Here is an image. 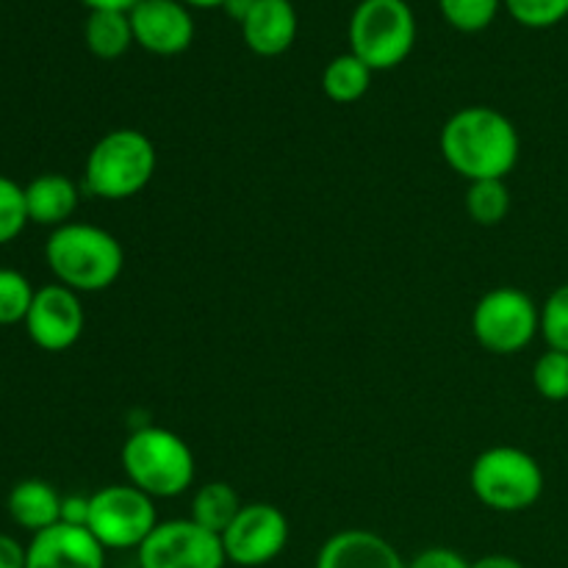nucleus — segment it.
I'll return each instance as SVG.
<instances>
[{"label": "nucleus", "instance_id": "f257e3e1", "mask_svg": "<svg viewBox=\"0 0 568 568\" xmlns=\"http://www.w3.org/2000/svg\"><path fill=\"white\" fill-rule=\"evenodd\" d=\"M519 133L497 109L469 105L455 111L442 131V153L466 181H505L519 161Z\"/></svg>", "mask_w": 568, "mask_h": 568}, {"label": "nucleus", "instance_id": "f03ea898", "mask_svg": "<svg viewBox=\"0 0 568 568\" xmlns=\"http://www.w3.org/2000/svg\"><path fill=\"white\" fill-rule=\"evenodd\" d=\"M44 258L61 286L72 292H105L120 277L125 253L109 231L81 222H67L50 233Z\"/></svg>", "mask_w": 568, "mask_h": 568}, {"label": "nucleus", "instance_id": "7ed1b4c3", "mask_svg": "<svg viewBox=\"0 0 568 568\" xmlns=\"http://www.w3.org/2000/svg\"><path fill=\"white\" fill-rule=\"evenodd\" d=\"M155 175V144L133 128L105 133L83 166V189L100 200H128Z\"/></svg>", "mask_w": 568, "mask_h": 568}, {"label": "nucleus", "instance_id": "20e7f679", "mask_svg": "<svg viewBox=\"0 0 568 568\" xmlns=\"http://www.w3.org/2000/svg\"><path fill=\"white\" fill-rule=\"evenodd\" d=\"M122 469L139 491L166 499L192 486L194 455L178 433L166 427H142L122 447Z\"/></svg>", "mask_w": 568, "mask_h": 568}, {"label": "nucleus", "instance_id": "39448f33", "mask_svg": "<svg viewBox=\"0 0 568 568\" xmlns=\"http://www.w3.org/2000/svg\"><path fill=\"white\" fill-rule=\"evenodd\" d=\"M416 44V17L405 0H361L349 17V53L372 72L394 70Z\"/></svg>", "mask_w": 568, "mask_h": 568}, {"label": "nucleus", "instance_id": "423d86ee", "mask_svg": "<svg viewBox=\"0 0 568 568\" xmlns=\"http://www.w3.org/2000/svg\"><path fill=\"white\" fill-rule=\"evenodd\" d=\"M471 491L486 508L521 514L541 499V464L519 447H491L471 464Z\"/></svg>", "mask_w": 568, "mask_h": 568}, {"label": "nucleus", "instance_id": "0eeeda50", "mask_svg": "<svg viewBox=\"0 0 568 568\" xmlns=\"http://www.w3.org/2000/svg\"><path fill=\"white\" fill-rule=\"evenodd\" d=\"M155 527L153 497L136 486H105L89 497L87 530L103 549H139Z\"/></svg>", "mask_w": 568, "mask_h": 568}, {"label": "nucleus", "instance_id": "6e6552de", "mask_svg": "<svg viewBox=\"0 0 568 568\" xmlns=\"http://www.w3.org/2000/svg\"><path fill=\"white\" fill-rule=\"evenodd\" d=\"M471 331L488 353L514 355L521 353L541 331V311L536 308L530 294L519 288H494L475 305Z\"/></svg>", "mask_w": 568, "mask_h": 568}, {"label": "nucleus", "instance_id": "1a4fd4ad", "mask_svg": "<svg viewBox=\"0 0 568 568\" xmlns=\"http://www.w3.org/2000/svg\"><path fill=\"white\" fill-rule=\"evenodd\" d=\"M222 538L192 519L159 521L139 547V568H225Z\"/></svg>", "mask_w": 568, "mask_h": 568}, {"label": "nucleus", "instance_id": "9d476101", "mask_svg": "<svg viewBox=\"0 0 568 568\" xmlns=\"http://www.w3.org/2000/svg\"><path fill=\"white\" fill-rule=\"evenodd\" d=\"M288 544V519L266 503L244 505L233 525L222 532L227 564L258 568L272 564Z\"/></svg>", "mask_w": 568, "mask_h": 568}, {"label": "nucleus", "instance_id": "9b49d317", "mask_svg": "<svg viewBox=\"0 0 568 568\" xmlns=\"http://www.w3.org/2000/svg\"><path fill=\"white\" fill-rule=\"evenodd\" d=\"M83 305L78 292L67 286H42L33 294L31 311L26 316V331L31 342L44 353H64L83 333Z\"/></svg>", "mask_w": 568, "mask_h": 568}, {"label": "nucleus", "instance_id": "f8f14e48", "mask_svg": "<svg viewBox=\"0 0 568 568\" xmlns=\"http://www.w3.org/2000/svg\"><path fill=\"white\" fill-rule=\"evenodd\" d=\"M128 14L133 42L148 53L178 55L192 44L194 20L181 0H139Z\"/></svg>", "mask_w": 568, "mask_h": 568}, {"label": "nucleus", "instance_id": "ddd939ff", "mask_svg": "<svg viewBox=\"0 0 568 568\" xmlns=\"http://www.w3.org/2000/svg\"><path fill=\"white\" fill-rule=\"evenodd\" d=\"M26 549V568H105L103 544L87 527L64 521L37 532Z\"/></svg>", "mask_w": 568, "mask_h": 568}, {"label": "nucleus", "instance_id": "4468645a", "mask_svg": "<svg viewBox=\"0 0 568 568\" xmlns=\"http://www.w3.org/2000/svg\"><path fill=\"white\" fill-rule=\"evenodd\" d=\"M316 568H408L386 538L369 530H342L322 544Z\"/></svg>", "mask_w": 568, "mask_h": 568}, {"label": "nucleus", "instance_id": "2eb2a0df", "mask_svg": "<svg viewBox=\"0 0 568 568\" xmlns=\"http://www.w3.org/2000/svg\"><path fill=\"white\" fill-rule=\"evenodd\" d=\"M242 37L255 55L275 59L286 53L297 37V11L292 0H255L253 11L242 22Z\"/></svg>", "mask_w": 568, "mask_h": 568}, {"label": "nucleus", "instance_id": "dca6fc26", "mask_svg": "<svg viewBox=\"0 0 568 568\" xmlns=\"http://www.w3.org/2000/svg\"><path fill=\"white\" fill-rule=\"evenodd\" d=\"M26 209L28 222L33 225L61 227L67 225L78 209V189L75 183L59 172H44V175L33 178L26 186Z\"/></svg>", "mask_w": 568, "mask_h": 568}, {"label": "nucleus", "instance_id": "f3484780", "mask_svg": "<svg viewBox=\"0 0 568 568\" xmlns=\"http://www.w3.org/2000/svg\"><path fill=\"white\" fill-rule=\"evenodd\" d=\"M6 510L17 527L37 536V532L61 521V497L50 483L31 477V480H20L11 488Z\"/></svg>", "mask_w": 568, "mask_h": 568}, {"label": "nucleus", "instance_id": "a211bd4d", "mask_svg": "<svg viewBox=\"0 0 568 568\" xmlns=\"http://www.w3.org/2000/svg\"><path fill=\"white\" fill-rule=\"evenodd\" d=\"M83 39L98 59H120L133 42L131 14L128 11H92L83 26Z\"/></svg>", "mask_w": 568, "mask_h": 568}, {"label": "nucleus", "instance_id": "6ab92c4d", "mask_svg": "<svg viewBox=\"0 0 568 568\" xmlns=\"http://www.w3.org/2000/svg\"><path fill=\"white\" fill-rule=\"evenodd\" d=\"M242 508L236 488L227 483H205L192 499V521L222 538V532L233 525Z\"/></svg>", "mask_w": 568, "mask_h": 568}, {"label": "nucleus", "instance_id": "aec40b11", "mask_svg": "<svg viewBox=\"0 0 568 568\" xmlns=\"http://www.w3.org/2000/svg\"><path fill=\"white\" fill-rule=\"evenodd\" d=\"M372 70L355 53L336 55L322 72V92L333 103H355L369 92Z\"/></svg>", "mask_w": 568, "mask_h": 568}, {"label": "nucleus", "instance_id": "412c9836", "mask_svg": "<svg viewBox=\"0 0 568 568\" xmlns=\"http://www.w3.org/2000/svg\"><path fill=\"white\" fill-rule=\"evenodd\" d=\"M466 211L477 225H499L510 211V189L505 181H475L466 192Z\"/></svg>", "mask_w": 568, "mask_h": 568}, {"label": "nucleus", "instance_id": "4be33fe9", "mask_svg": "<svg viewBox=\"0 0 568 568\" xmlns=\"http://www.w3.org/2000/svg\"><path fill=\"white\" fill-rule=\"evenodd\" d=\"M499 3L503 0H438L444 20L464 33H477L491 26Z\"/></svg>", "mask_w": 568, "mask_h": 568}, {"label": "nucleus", "instance_id": "5701e85b", "mask_svg": "<svg viewBox=\"0 0 568 568\" xmlns=\"http://www.w3.org/2000/svg\"><path fill=\"white\" fill-rule=\"evenodd\" d=\"M33 288L17 270H0V325L26 322L33 303Z\"/></svg>", "mask_w": 568, "mask_h": 568}, {"label": "nucleus", "instance_id": "b1692460", "mask_svg": "<svg viewBox=\"0 0 568 568\" xmlns=\"http://www.w3.org/2000/svg\"><path fill=\"white\" fill-rule=\"evenodd\" d=\"M532 383L536 392L549 403H566L568 399V353L549 349L532 366Z\"/></svg>", "mask_w": 568, "mask_h": 568}, {"label": "nucleus", "instance_id": "393cba45", "mask_svg": "<svg viewBox=\"0 0 568 568\" xmlns=\"http://www.w3.org/2000/svg\"><path fill=\"white\" fill-rule=\"evenodd\" d=\"M28 209L26 189L11 178L0 175V244H9L26 231Z\"/></svg>", "mask_w": 568, "mask_h": 568}, {"label": "nucleus", "instance_id": "a878e982", "mask_svg": "<svg viewBox=\"0 0 568 568\" xmlns=\"http://www.w3.org/2000/svg\"><path fill=\"white\" fill-rule=\"evenodd\" d=\"M541 336L549 349L568 353V283L555 288L541 308Z\"/></svg>", "mask_w": 568, "mask_h": 568}, {"label": "nucleus", "instance_id": "bb28decb", "mask_svg": "<svg viewBox=\"0 0 568 568\" xmlns=\"http://www.w3.org/2000/svg\"><path fill=\"white\" fill-rule=\"evenodd\" d=\"M505 6L525 28H552L568 17V0H505Z\"/></svg>", "mask_w": 568, "mask_h": 568}, {"label": "nucleus", "instance_id": "cd10ccee", "mask_svg": "<svg viewBox=\"0 0 568 568\" xmlns=\"http://www.w3.org/2000/svg\"><path fill=\"white\" fill-rule=\"evenodd\" d=\"M469 560H464V555H458L455 549L447 547H430L425 552L416 555L410 560L408 568H469Z\"/></svg>", "mask_w": 568, "mask_h": 568}, {"label": "nucleus", "instance_id": "c85d7f7f", "mask_svg": "<svg viewBox=\"0 0 568 568\" xmlns=\"http://www.w3.org/2000/svg\"><path fill=\"white\" fill-rule=\"evenodd\" d=\"M61 521H64V525L87 527L89 497H64L61 499Z\"/></svg>", "mask_w": 568, "mask_h": 568}, {"label": "nucleus", "instance_id": "c756f323", "mask_svg": "<svg viewBox=\"0 0 568 568\" xmlns=\"http://www.w3.org/2000/svg\"><path fill=\"white\" fill-rule=\"evenodd\" d=\"M28 549L17 538L0 532V568H26Z\"/></svg>", "mask_w": 568, "mask_h": 568}, {"label": "nucleus", "instance_id": "7c9ffc66", "mask_svg": "<svg viewBox=\"0 0 568 568\" xmlns=\"http://www.w3.org/2000/svg\"><path fill=\"white\" fill-rule=\"evenodd\" d=\"M469 568H525V564H519L510 555H486V558L475 560Z\"/></svg>", "mask_w": 568, "mask_h": 568}, {"label": "nucleus", "instance_id": "2f4dec72", "mask_svg": "<svg viewBox=\"0 0 568 568\" xmlns=\"http://www.w3.org/2000/svg\"><path fill=\"white\" fill-rule=\"evenodd\" d=\"M92 11H131L139 0H81Z\"/></svg>", "mask_w": 568, "mask_h": 568}, {"label": "nucleus", "instance_id": "473e14b6", "mask_svg": "<svg viewBox=\"0 0 568 568\" xmlns=\"http://www.w3.org/2000/svg\"><path fill=\"white\" fill-rule=\"evenodd\" d=\"M253 6H255V0H225V3H222V9L227 11V17H233V20L242 26V22L247 20L250 11H253Z\"/></svg>", "mask_w": 568, "mask_h": 568}, {"label": "nucleus", "instance_id": "72a5a7b5", "mask_svg": "<svg viewBox=\"0 0 568 568\" xmlns=\"http://www.w3.org/2000/svg\"><path fill=\"white\" fill-rule=\"evenodd\" d=\"M183 6H197V9H216V6H222L225 0H181Z\"/></svg>", "mask_w": 568, "mask_h": 568}, {"label": "nucleus", "instance_id": "f704fd0d", "mask_svg": "<svg viewBox=\"0 0 568 568\" xmlns=\"http://www.w3.org/2000/svg\"><path fill=\"white\" fill-rule=\"evenodd\" d=\"M120 568H131V566H120ZM139 568V566H136Z\"/></svg>", "mask_w": 568, "mask_h": 568}]
</instances>
